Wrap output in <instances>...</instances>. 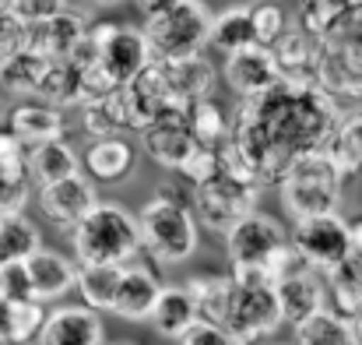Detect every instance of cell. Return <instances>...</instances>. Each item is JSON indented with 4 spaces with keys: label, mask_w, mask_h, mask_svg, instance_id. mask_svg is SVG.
<instances>
[{
    "label": "cell",
    "mask_w": 362,
    "mask_h": 345,
    "mask_svg": "<svg viewBox=\"0 0 362 345\" xmlns=\"http://www.w3.org/2000/svg\"><path fill=\"white\" fill-rule=\"evenodd\" d=\"M18 53H25V25L11 11H4L0 14V67L14 60Z\"/></svg>",
    "instance_id": "obj_45"
},
{
    "label": "cell",
    "mask_w": 362,
    "mask_h": 345,
    "mask_svg": "<svg viewBox=\"0 0 362 345\" xmlns=\"http://www.w3.org/2000/svg\"><path fill=\"white\" fill-rule=\"evenodd\" d=\"M281 324V307L274 285H233L229 314L222 332L240 345H253L257 339L271 335Z\"/></svg>",
    "instance_id": "obj_8"
},
{
    "label": "cell",
    "mask_w": 362,
    "mask_h": 345,
    "mask_svg": "<svg viewBox=\"0 0 362 345\" xmlns=\"http://www.w3.org/2000/svg\"><path fill=\"white\" fill-rule=\"evenodd\" d=\"M327 296H331V307L338 317H352L362 307V257H349L341 261L331 275H327Z\"/></svg>",
    "instance_id": "obj_30"
},
{
    "label": "cell",
    "mask_w": 362,
    "mask_h": 345,
    "mask_svg": "<svg viewBox=\"0 0 362 345\" xmlns=\"http://www.w3.org/2000/svg\"><path fill=\"white\" fill-rule=\"evenodd\" d=\"M257 191H260L257 183L222 169L215 180L194 187V212L208 230L229 232L233 226H240L243 219H250L257 212V198H260Z\"/></svg>",
    "instance_id": "obj_7"
},
{
    "label": "cell",
    "mask_w": 362,
    "mask_h": 345,
    "mask_svg": "<svg viewBox=\"0 0 362 345\" xmlns=\"http://www.w3.org/2000/svg\"><path fill=\"white\" fill-rule=\"evenodd\" d=\"M222 78L243 99H257V96L271 92L281 81V74L271 60V50H264V46H253V50H243L236 57H226Z\"/></svg>",
    "instance_id": "obj_17"
},
{
    "label": "cell",
    "mask_w": 362,
    "mask_h": 345,
    "mask_svg": "<svg viewBox=\"0 0 362 345\" xmlns=\"http://www.w3.org/2000/svg\"><path fill=\"white\" fill-rule=\"evenodd\" d=\"M144 25L141 35L151 50V60H183L197 57L211 35V14L197 0H158L137 7Z\"/></svg>",
    "instance_id": "obj_2"
},
{
    "label": "cell",
    "mask_w": 362,
    "mask_h": 345,
    "mask_svg": "<svg viewBox=\"0 0 362 345\" xmlns=\"http://www.w3.org/2000/svg\"><path fill=\"white\" fill-rule=\"evenodd\" d=\"M0 300H7V303H28V300H35L32 278H28V268L25 264H4L0 268Z\"/></svg>",
    "instance_id": "obj_44"
},
{
    "label": "cell",
    "mask_w": 362,
    "mask_h": 345,
    "mask_svg": "<svg viewBox=\"0 0 362 345\" xmlns=\"http://www.w3.org/2000/svg\"><path fill=\"white\" fill-rule=\"evenodd\" d=\"M42 247V236L35 222L25 215H4L0 219V268L4 264H25L35 250Z\"/></svg>",
    "instance_id": "obj_32"
},
{
    "label": "cell",
    "mask_w": 362,
    "mask_h": 345,
    "mask_svg": "<svg viewBox=\"0 0 362 345\" xmlns=\"http://www.w3.org/2000/svg\"><path fill=\"white\" fill-rule=\"evenodd\" d=\"M183 293L194 303L197 321L222 328L226 314H229V300H233V278L229 275H211V271H197L190 275V282L183 285Z\"/></svg>",
    "instance_id": "obj_24"
},
{
    "label": "cell",
    "mask_w": 362,
    "mask_h": 345,
    "mask_svg": "<svg viewBox=\"0 0 362 345\" xmlns=\"http://www.w3.org/2000/svg\"><path fill=\"white\" fill-rule=\"evenodd\" d=\"M288 243L285 230L271 219V215H260L253 212L250 219H243L240 226L226 232V250H229V268H257L264 271V264L271 261V254ZM267 275V271H264Z\"/></svg>",
    "instance_id": "obj_10"
},
{
    "label": "cell",
    "mask_w": 362,
    "mask_h": 345,
    "mask_svg": "<svg viewBox=\"0 0 362 345\" xmlns=\"http://www.w3.org/2000/svg\"><path fill=\"white\" fill-rule=\"evenodd\" d=\"M341 183L345 176L338 166L327 159V152L303 155L285 176H281V205L296 222L320 219V215H338L341 201Z\"/></svg>",
    "instance_id": "obj_4"
},
{
    "label": "cell",
    "mask_w": 362,
    "mask_h": 345,
    "mask_svg": "<svg viewBox=\"0 0 362 345\" xmlns=\"http://www.w3.org/2000/svg\"><path fill=\"white\" fill-rule=\"evenodd\" d=\"M113 345H134V342H113Z\"/></svg>",
    "instance_id": "obj_52"
},
{
    "label": "cell",
    "mask_w": 362,
    "mask_h": 345,
    "mask_svg": "<svg viewBox=\"0 0 362 345\" xmlns=\"http://www.w3.org/2000/svg\"><path fill=\"white\" fill-rule=\"evenodd\" d=\"M187 123H190V134L197 141V148H222L229 141V120L222 113V106L215 99H204L197 106L187 110Z\"/></svg>",
    "instance_id": "obj_34"
},
{
    "label": "cell",
    "mask_w": 362,
    "mask_h": 345,
    "mask_svg": "<svg viewBox=\"0 0 362 345\" xmlns=\"http://www.w3.org/2000/svg\"><path fill=\"white\" fill-rule=\"evenodd\" d=\"M35 96L49 110H67V106L81 110V74H78V67L71 60H49Z\"/></svg>",
    "instance_id": "obj_27"
},
{
    "label": "cell",
    "mask_w": 362,
    "mask_h": 345,
    "mask_svg": "<svg viewBox=\"0 0 362 345\" xmlns=\"http://www.w3.org/2000/svg\"><path fill=\"white\" fill-rule=\"evenodd\" d=\"M324 53H362V0H349L320 39Z\"/></svg>",
    "instance_id": "obj_37"
},
{
    "label": "cell",
    "mask_w": 362,
    "mask_h": 345,
    "mask_svg": "<svg viewBox=\"0 0 362 345\" xmlns=\"http://www.w3.org/2000/svg\"><path fill=\"white\" fill-rule=\"evenodd\" d=\"M324 152L338 166L341 176L359 173L362 169V110H352L349 116L338 120V127H334V134H331Z\"/></svg>",
    "instance_id": "obj_29"
},
{
    "label": "cell",
    "mask_w": 362,
    "mask_h": 345,
    "mask_svg": "<svg viewBox=\"0 0 362 345\" xmlns=\"http://www.w3.org/2000/svg\"><path fill=\"white\" fill-rule=\"evenodd\" d=\"M264 271H267V282L278 285V282H288V278H296V275H303V271H313V268H306V261L296 254L292 243H281V247L271 254V261L264 264Z\"/></svg>",
    "instance_id": "obj_43"
},
{
    "label": "cell",
    "mask_w": 362,
    "mask_h": 345,
    "mask_svg": "<svg viewBox=\"0 0 362 345\" xmlns=\"http://www.w3.org/2000/svg\"><path fill=\"white\" fill-rule=\"evenodd\" d=\"M141 141H144V152L151 162L165 166V169H183V162L194 155L197 141L190 134V123H187V113L173 110V113L158 116L151 127L141 130Z\"/></svg>",
    "instance_id": "obj_14"
},
{
    "label": "cell",
    "mask_w": 362,
    "mask_h": 345,
    "mask_svg": "<svg viewBox=\"0 0 362 345\" xmlns=\"http://www.w3.org/2000/svg\"><path fill=\"white\" fill-rule=\"evenodd\" d=\"M32 180H28V148H21L7 130H0V219L21 215L28 201Z\"/></svg>",
    "instance_id": "obj_20"
},
{
    "label": "cell",
    "mask_w": 362,
    "mask_h": 345,
    "mask_svg": "<svg viewBox=\"0 0 362 345\" xmlns=\"http://www.w3.org/2000/svg\"><path fill=\"white\" fill-rule=\"evenodd\" d=\"M349 222V243H352V254L362 257V215H352V219H345Z\"/></svg>",
    "instance_id": "obj_48"
},
{
    "label": "cell",
    "mask_w": 362,
    "mask_h": 345,
    "mask_svg": "<svg viewBox=\"0 0 362 345\" xmlns=\"http://www.w3.org/2000/svg\"><path fill=\"white\" fill-rule=\"evenodd\" d=\"M46 307L39 300L28 303H11V345H32L39 342L42 324H46Z\"/></svg>",
    "instance_id": "obj_39"
},
{
    "label": "cell",
    "mask_w": 362,
    "mask_h": 345,
    "mask_svg": "<svg viewBox=\"0 0 362 345\" xmlns=\"http://www.w3.org/2000/svg\"><path fill=\"white\" fill-rule=\"evenodd\" d=\"M25 268H28L32 293H35V300H39V303L60 300L67 289H74V285H78V268H74V261H67V257H64V254H57V250L39 247V250L25 261Z\"/></svg>",
    "instance_id": "obj_23"
},
{
    "label": "cell",
    "mask_w": 362,
    "mask_h": 345,
    "mask_svg": "<svg viewBox=\"0 0 362 345\" xmlns=\"http://www.w3.org/2000/svg\"><path fill=\"white\" fill-rule=\"evenodd\" d=\"M39 345H106L103 317L88 307H60L46 317Z\"/></svg>",
    "instance_id": "obj_19"
},
{
    "label": "cell",
    "mask_w": 362,
    "mask_h": 345,
    "mask_svg": "<svg viewBox=\"0 0 362 345\" xmlns=\"http://www.w3.org/2000/svg\"><path fill=\"white\" fill-rule=\"evenodd\" d=\"M88 39H92V50H95V64L110 78L113 89H123L127 81H134L151 64V50H148L141 28H134V25L99 21V25L88 28Z\"/></svg>",
    "instance_id": "obj_6"
},
{
    "label": "cell",
    "mask_w": 362,
    "mask_h": 345,
    "mask_svg": "<svg viewBox=\"0 0 362 345\" xmlns=\"http://www.w3.org/2000/svg\"><path fill=\"white\" fill-rule=\"evenodd\" d=\"M320 57H324L320 39H313L299 25H288L278 35V43L271 46V60H274V67L285 81H317Z\"/></svg>",
    "instance_id": "obj_15"
},
{
    "label": "cell",
    "mask_w": 362,
    "mask_h": 345,
    "mask_svg": "<svg viewBox=\"0 0 362 345\" xmlns=\"http://www.w3.org/2000/svg\"><path fill=\"white\" fill-rule=\"evenodd\" d=\"M229 345H240V342H233V339H229Z\"/></svg>",
    "instance_id": "obj_53"
},
{
    "label": "cell",
    "mask_w": 362,
    "mask_h": 345,
    "mask_svg": "<svg viewBox=\"0 0 362 345\" xmlns=\"http://www.w3.org/2000/svg\"><path fill=\"white\" fill-rule=\"evenodd\" d=\"M338 120L341 106L317 81L281 78L271 92L243 99L222 145V166L257 187L281 183L303 155L327 148Z\"/></svg>",
    "instance_id": "obj_1"
},
{
    "label": "cell",
    "mask_w": 362,
    "mask_h": 345,
    "mask_svg": "<svg viewBox=\"0 0 362 345\" xmlns=\"http://www.w3.org/2000/svg\"><path fill=\"white\" fill-rule=\"evenodd\" d=\"M180 345H229V335L215 324H204V321H194L183 335H180Z\"/></svg>",
    "instance_id": "obj_47"
},
{
    "label": "cell",
    "mask_w": 362,
    "mask_h": 345,
    "mask_svg": "<svg viewBox=\"0 0 362 345\" xmlns=\"http://www.w3.org/2000/svg\"><path fill=\"white\" fill-rule=\"evenodd\" d=\"M137 232H141V250L151 254L158 264H180L197 250V222L190 208L169 194L151 198L137 212Z\"/></svg>",
    "instance_id": "obj_5"
},
{
    "label": "cell",
    "mask_w": 362,
    "mask_h": 345,
    "mask_svg": "<svg viewBox=\"0 0 362 345\" xmlns=\"http://www.w3.org/2000/svg\"><path fill=\"white\" fill-rule=\"evenodd\" d=\"M71 247L81 268H127L141 257L137 219L120 205H95L74 230Z\"/></svg>",
    "instance_id": "obj_3"
},
{
    "label": "cell",
    "mask_w": 362,
    "mask_h": 345,
    "mask_svg": "<svg viewBox=\"0 0 362 345\" xmlns=\"http://www.w3.org/2000/svg\"><path fill=\"white\" fill-rule=\"evenodd\" d=\"M0 345H11V303L0 300Z\"/></svg>",
    "instance_id": "obj_49"
},
{
    "label": "cell",
    "mask_w": 362,
    "mask_h": 345,
    "mask_svg": "<svg viewBox=\"0 0 362 345\" xmlns=\"http://www.w3.org/2000/svg\"><path fill=\"white\" fill-rule=\"evenodd\" d=\"M349 328H352V335H356V345H362V307L349 317Z\"/></svg>",
    "instance_id": "obj_50"
},
{
    "label": "cell",
    "mask_w": 362,
    "mask_h": 345,
    "mask_svg": "<svg viewBox=\"0 0 362 345\" xmlns=\"http://www.w3.org/2000/svg\"><path fill=\"white\" fill-rule=\"evenodd\" d=\"M208 43L218 53H226V57H236L243 50H253L257 46V35H253V25H250V7H229L218 18H211Z\"/></svg>",
    "instance_id": "obj_28"
},
{
    "label": "cell",
    "mask_w": 362,
    "mask_h": 345,
    "mask_svg": "<svg viewBox=\"0 0 362 345\" xmlns=\"http://www.w3.org/2000/svg\"><path fill=\"white\" fill-rule=\"evenodd\" d=\"M250 25H253L257 46H264V50H271L278 43V35L288 28L285 11L278 4H250Z\"/></svg>",
    "instance_id": "obj_41"
},
{
    "label": "cell",
    "mask_w": 362,
    "mask_h": 345,
    "mask_svg": "<svg viewBox=\"0 0 362 345\" xmlns=\"http://www.w3.org/2000/svg\"><path fill=\"white\" fill-rule=\"evenodd\" d=\"M85 169L103 180V183H117L123 180L130 169H134V148L123 141V137H103V141H92L85 148Z\"/></svg>",
    "instance_id": "obj_26"
},
{
    "label": "cell",
    "mask_w": 362,
    "mask_h": 345,
    "mask_svg": "<svg viewBox=\"0 0 362 345\" xmlns=\"http://www.w3.org/2000/svg\"><path fill=\"white\" fill-rule=\"evenodd\" d=\"M67 120L60 110H49L42 103H21L7 116V134L21 145V148H39L49 141H64Z\"/></svg>",
    "instance_id": "obj_22"
},
{
    "label": "cell",
    "mask_w": 362,
    "mask_h": 345,
    "mask_svg": "<svg viewBox=\"0 0 362 345\" xmlns=\"http://www.w3.org/2000/svg\"><path fill=\"white\" fill-rule=\"evenodd\" d=\"M274 296H278V307H281V321H288L292 328L310 321L313 314L327 310V282L317 271H303L288 282H278Z\"/></svg>",
    "instance_id": "obj_21"
},
{
    "label": "cell",
    "mask_w": 362,
    "mask_h": 345,
    "mask_svg": "<svg viewBox=\"0 0 362 345\" xmlns=\"http://www.w3.org/2000/svg\"><path fill=\"white\" fill-rule=\"evenodd\" d=\"M296 254L306 261V268L313 271H334L341 261L352 257V243H349V222L341 215H320V219H306L296 222L292 239Z\"/></svg>",
    "instance_id": "obj_9"
},
{
    "label": "cell",
    "mask_w": 362,
    "mask_h": 345,
    "mask_svg": "<svg viewBox=\"0 0 362 345\" xmlns=\"http://www.w3.org/2000/svg\"><path fill=\"white\" fill-rule=\"evenodd\" d=\"M4 11H7V4H4V0H0V14H4Z\"/></svg>",
    "instance_id": "obj_51"
},
{
    "label": "cell",
    "mask_w": 362,
    "mask_h": 345,
    "mask_svg": "<svg viewBox=\"0 0 362 345\" xmlns=\"http://www.w3.org/2000/svg\"><path fill=\"white\" fill-rule=\"evenodd\" d=\"M120 99H123V113H127V127L130 130H144L151 127L158 116L173 113V99L165 92V81H162V71L158 64L151 60L134 81H127L120 89Z\"/></svg>",
    "instance_id": "obj_13"
},
{
    "label": "cell",
    "mask_w": 362,
    "mask_h": 345,
    "mask_svg": "<svg viewBox=\"0 0 362 345\" xmlns=\"http://www.w3.org/2000/svg\"><path fill=\"white\" fill-rule=\"evenodd\" d=\"M158 71H162V81H165V92L173 99V106L180 113H187L190 106L211 99V89L218 81V71L215 64L197 53V57H183V60H155Z\"/></svg>",
    "instance_id": "obj_11"
},
{
    "label": "cell",
    "mask_w": 362,
    "mask_h": 345,
    "mask_svg": "<svg viewBox=\"0 0 362 345\" xmlns=\"http://www.w3.org/2000/svg\"><path fill=\"white\" fill-rule=\"evenodd\" d=\"M81 123H85V130H88L95 141H103V137H120L123 130H130V127H127V113H123L120 89L110 92V96H103V99H95V103H88V106H81Z\"/></svg>",
    "instance_id": "obj_33"
},
{
    "label": "cell",
    "mask_w": 362,
    "mask_h": 345,
    "mask_svg": "<svg viewBox=\"0 0 362 345\" xmlns=\"http://www.w3.org/2000/svg\"><path fill=\"white\" fill-rule=\"evenodd\" d=\"M85 32H88V21L78 11L64 7L60 14L25 28V50L42 60H71L78 43L85 39Z\"/></svg>",
    "instance_id": "obj_12"
},
{
    "label": "cell",
    "mask_w": 362,
    "mask_h": 345,
    "mask_svg": "<svg viewBox=\"0 0 362 345\" xmlns=\"http://www.w3.org/2000/svg\"><path fill=\"white\" fill-rule=\"evenodd\" d=\"M151 328L158 332V335H165V339H176L180 342V335L197 321V314H194V303H190V296L183 293V289H162V296H158V303H155V310H151Z\"/></svg>",
    "instance_id": "obj_31"
},
{
    "label": "cell",
    "mask_w": 362,
    "mask_h": 345,
    "mask_svg": "<svg viewBox=\"0 0 362 345\" xmlns=\"http://www.w3.org/2000/svg\"><path fill=\"white\" fill-rule=\"evenodd\" d=\"M162 282H158V275H155V268H148V264H141V261H134V264H127L120 275V285H117V296H113V314L123 317V321H148L151 317V310H155V303H158V296H162Z\"/></svg>",
    "instance_id": "obj_16"
},
{
    "label": "cell",
    "mask_w": 362,
    "mask_h": 345,
    "mask_svg": "<svg viewBox=\"0 0 362 345\" xmlns=\"http://www.w3.org/2000/svg\"><path fill=\"white\" fill-rule=\"evenodd\" d=\"M67 4H49V0H14V4H7V11L28 28V25H39V21H46V18H53V14H60Z\"/></svg>",
    "instance_id": "obj_46"
},
{
    "label": "cell",
    "mask_w": 362,
    "mask_h": 345,
    "mask_svg": "<svg viewBox=\"0 0 362 345\" xmlns=\"http://www.w3.org/2000/svg\"><path fill=\"white\" fill-rule=\"evenodd\" d=\"M222 169H226V166H222V148H218V152H215V148H194V155L183 162L180 173L187 176L190 187H201V183L215 180Z\"/></svg>",
    "instance_id": "obj_42"
},
{
    "label": "cell",
    "mask_w": 362,
    "mask_h": 345,
    "mask_svg": "<svg viewBox=\"0 0 362 345\" xmlns=\"http://www.w3.org/2000/svg\"><path fill=\"white\" fill-rule=\"evenodd\" d=\"M296 345H356V335L345 317L334 310H320L310 321L296 324Z\"/></svg>",
    "instance_id": "obj_35"
},
{
    "label": "cell",
    "mask_w": 362,
    "mask_h": 345,
    "mask_svg": "<svg viewBox=\"0 0 362 345\" xmlns=\"http://www.w3.org/2000/svg\"><path fill=\"white\" fill-rule=\"evenodd\" d=\"M78 173H81L78 152L67 141H49V145L28 148V180L39 183V191L42 187H53L60 180H71Z\"/></svg>",
    "instance_id": "obj_25"
},
{
    "label": "cell",
    "mask_w": 362,
    "mask_h": 345,
    "mask_svg": "<svg viewBox=\"0 0 362 345\" xmlns=\"http://www.w3.org/2000/svg\"><path fill=\"white\" fill-rule=\"evenodd\" d=\"M46 67H49V60H42V57L25 50V53H18L14 60H7L0 67V85L7 92H14V96H35L39 85H42Z\"/></svg>",
    "instance_id": "obj_36"
},
{
    "label": "cell",
    "mask_w": 362,
    "mask_h": 345,
    "mask_svg": "<svg viewBox=\"0 0 362 345\" xmlns=\"http://www.w3.org/2000/svg\"><path fill=\"white\" fill-rule=\"evenodd\" d=\"M123 268H78V293L88 310H110L117 285H120Z\"/></svg>",
    "instance_id": "obj_38"
},
{
    "label": "cell",
    "mask_w": 362,
    "mask_h": 345,
    "mask_svg": "<svg viewBox=\"0 0 362 345\" xmlns=\"http://www.w3.org/2000/svg\"><path fill=\"white\" fill-rule=\"evenodd\" d=\"M341 7H345V0H306V4H299V28L310 32L313 39H324L327 28L338 21Z\"/></svg>",
    "instance_id": "obj_40"
},
{
    "label": "cell",
    "mask_w": 362,
    "mask_h": 345,
    "mask_svg": "<svg viewBox=\"0 0 362 345\" xmlns=\"http://www.w3.org/2000/svg\"><path fill=\"white\" fill-rule=\"evenodd\" d=\"M95 205H99V194H95L92 180L81 176V173L39 191V208H42L57 226H71V230H74Z\"/></svg>",
    "instance_id": "obj_18"
}]
</instances>
